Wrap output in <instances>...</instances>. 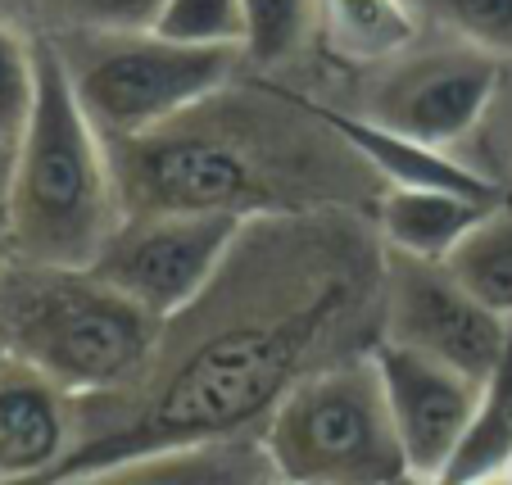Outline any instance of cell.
I'll list each match as a JSON object with an SVG mask.
<instances>
[{"mask_svg": "<svg viewBox=\"0 0 512 485\" xmlns=\"http://www.w3.org/2000/svg\"><path fill=\"white\" fill-rule=\"evenodd\" d=\"M354 291L358 282L349 263L331 259L327 272H318L313 286H300L295 300L236 313L223 327L204 331L182 359L159 372L150 395L127 418L96 436H82L50 476L87 472V467H105L132 454H155V449L209 445V440L263 431L281 395L304 372H313V354L349 313Z\"/></svg>", "mask_w": 512, "mask_h": 485, "instance_id": "cell-1", "label": "cell"}, {"mask_svg": "<svg viewBox=\"0 0 512 485\" xmlns=\"http://www.w3.org/2000/svg\"><path fill=\"white\" fill-rule=\"evenodd\" d=\"M10 241L19 259L87 268L127 218L109 141L87 118L64 50L37 41V105L14 146Z\"/></svg>", "mask_w": 512, "mask_h": 485, "instance_id": "cell-2", "label": "cell"}, {"mask_svg": "<svg viewBox=\"0 0 512 485\" xmlns=\"http://www.w3.org/2000/svg\"><path fill=\"white\" fill-rule=\"evenodd\" d=\"M0 336L14 359L73 399H100L145 377L164 322L127 300L96 268L10 259L0 263Z\"/></svg>", "mask_w": 512, "mask_h": 485, "instance_id": "cell-3", "label": "cell"}, {"mask_svg": "<svg viewBox=\"0 0 512 485\" xmlns=\"http://www.w3.org/2000/svg\"><path fill=\"white\" fill-rule=\"evenodd\" d=\"M263 449L295 485H404V449L372 354L304 372L263 422Z\"/></svg>", "mask_w": 512, "mask_h": 485, "instance_id": "cell-4", "label": "cell"}, {"mask_svg": "<svg viewBox=\"0 0 512 485\" xmlns=\"http://www.w3.org/2000/svg\"><path fill=\"white\" fill-rule=\"evenodd\" d=\"M87 118L109 146L136 141L223 96L245 50L182 46L150 28H87L59 46Z\"/></svg>", "mask_w": 512, "mask_h": 485, "instance_id": "cell-5", "label": "cell"}, {"mask_svg": "<svg viewBox=\"0 0 512 485\" xmlns=\"http://www.w3.org/2000/svg\"><path fill=\"white\" fill-rule=\"evenodd\" d=\"M127 214L155 209H209L259 218L281 209L277 173L245 132L200 123V109L136 141L109 146Z\"/></svg>", "mask_w": 512, "mask_h": 485, "instance_id": "cell-6", "label": "cell"}, {"mask_svg": "<svg viewBox=\"0 0 512 485\" xmlns=\"http://www.w3.org/2000/svg\"><path fill=\"white\" fill-rule=\"evenodd\" d=\"M250 223L254 218L245 214H209V209L127 214L91 268L168 327L213 291L232 254L241 250Z\"/></svg>", "mask_w": 512, "mask_h": 485, "instance_id": "cell-7", "label": "cell"}, {"mask_svg": "<svg viewBox=\"0 0 512 485\" xmlns=\"http://www.w3.org/2000/svg\"><path fill=\"white\" fill-rule=\"evenodd\" d=\"M386 340L422 350L481 381L499 363L512 318L481 304L449 263L386 250Z\"/></svg>", "mask_w": 512, "mask_h": 485, "instance_id": "cell-8", "label": "cell"}, {"mask_svg": "<svg viewBox=\"0 0 512 485\" xmlns=\"http://www.w3.org/2000/svg\"><path fill=\"white\" fill-rule=\"evenodd\" d=\"M503 82V59L485 50L454 41L422 55H399L386 64L368 91L363 114L395 127L404 136H417L426 146H458L467 132L485 118Z\"/></svg>", "mask_w": 512, "mask_h": 485, "instance_id": "cell-9", "label": "cell"}, {"mask_svg": "<svg viewBox=\"0 0 512 485\" xmlns=\"http://www.w3.org/2000/svg\"><path fill=\"white\" fill-rule=\"evenodd\" d=\"M368 354L381 377V390H386L408 481H440L472 427L481 381L386 336Z\"/></svg>", "mask_w": 512, "mask_h": 485, "instance_id": "cell-10", "label": "cell"}, {"mask_svg": "<svg viewBox=\"0 0 512 485\" xmlns=\"http://www.w3.org/2000/svg\"><path fill=\"white\" fill-rule=\"evenodd\" d=\"M78 404L23 359L0 363V485L46 481L78 445Z\"/></svg>", "mask_w": 512, "mask_h": 485, "instance_id": "cell-11", "label": "cell"}, {"mask_svg": "<svg viewBox=\"0 0 512 485\" xmlns=\"http://www.w3.org/2000/svg\"><path fill=\"white\" fill-rule=\"evenodd\" d=\"M300 105L336 136L349 155L363 159L386 186H431V191H458V195H476V200H490V204L503 200V186L494 177L476 173L472 164L454 159L449 150L426 146L417 136L395 132V127L377 123L368 114H340V109L309 105V100H300Z\"/></svg>", "mask_w": 512, "mask_h": 485, "instance_id": "cell-12", "label": "cell"}, {"mask_svg": "<svg viewBox=\"0 0 512 485\" xmlns=\"http://www.w3.org/2000/svg\"><path fill=\"white\" fill-rule=\"evenodd\" d=\"M277 476L263 436H227L209 445L155 449V454H132L87 472L50 476L32 485H263Z\"/></svg>", "mask_w": 512, "mask_h": 485, "instance_id": "cell-13", "label": "cell"}, {"mask_svg": "<svg viewBox=\"0 0 512 485\" xmlns=\"http://www.w3.org/2000/svg\"><path fill=\"white\" fill-rule=\"evenodd\" d=\"M503 204V200H499ZM490 200L458 191H431V186H386L377 204V223L386 250L413 254V259L445 263L467 232L490 214Z\"/></svg>", "mask_w": 512, "mask_h": 485, "instance_id": "cell-14", "label": "cell"}, {"mask_svg": "<svg viewBox=\"0 0 512 485\" xmlns=\"http://www.w3.org/2000/svg\"><path fill=\"white\" fill-rule=\"evenodd\" d=\"M318 23L327 46L349 64H390L422 32L413 0H318Z\"/></svg>", "mask_w": 512, "mask_h": 485, "instance_id": "cell-15", "label": "cell"}, {"mask_svg": "<svg viewBox=\"0 0 512 485\" xmlns=\"http://www.w3.org/2000/svg\"><path fill=\"white\" fill-rule=\"evenodd\" d=\"M512 458V327L503 340V354L490 372L481 377L476 413L458 445L449 472L440 476L445 485H472V481H499Z\"/></svg>", "mask_w": 512, "mask_h": 485, "instance_id": "cell-16", "label": "cell"}, {"mask_svg": "<svg viewBox=\"0 0 512 485\" xmlns=\"http://www.w3.org/2000/svg\"><path fill=\"white\" fill-rule=\"evenodd\" d=\"M445 263L476 300L512 318V204H494Z\"/></svg>", "mask_w": 512, "mask_h": 485, "instance_id": "cell-17", "label": "cell"}, {"mask_svg": "<svg viewBox=\"0 0 512 485\" xmlns=\"http://www.w3.org/2000/svg\"><path fill=\"white\" fill-rule=\"evenodd\" d=\"M145 28L182 46L245 50V5L241 0H159Z\"/></svg>", "mask_w": 512, "mask_h": 485, "instance_id": "cell-18", "label": "cell"}, {"mask_svg": "<svg viewBox=\"0 0 512 485\" xmlns=\"http://www.w3.org/2000/svg\"><path fill=\"white\" fill-rule=\"evenodd\" d=\"M413 10L440 23L454 41H467L503 64L512 59V0H413Z\"/></svg>", "mask_w": 512, "mask_h": 485, "instance_id": "cell-19", "label": "cell"}, {"mask_svg": "<svg viewBox=\"0 0 512 485\" xmlns=\"http://www.w3.org/2000/svg\"><path fill=\"white\" fill-rule=\"evenodd\" d=\"M245 5V55L254 64H281L304 46L318 23V0H241Z\"/></svg>", "mask_w": 512, "mask_h": 485, "instance_id": "cell-20", "label": "cell"}, {"mask_svg": "<svg viewBox=\"0 0 512 485\" xmlns=\"http://www.w3.org/2000/svg\"><path fill=\"white\" fill-rule=\"evenodd\" d=\"M37 105V46L0 19V146H19Z\"/></svg>", "mask_w": 512, "mask_h": 485, "instance_id": "cell-21", "label": "cell"}, {"mask_svg": "<svg viewBox=\"0 0 512 485\" xmlns=\"http://www.w3.org/2000/svg\"><path fill=\"white\" fill-rule=\"evenodd\" d=\"M87 28H145L159 0H64Z\"/></svg>", "mask_w": 512, "mask_h": 485, "instance_id": "cell-22", "label": "cell"}, {"mask_svg": "<svg viewBox=\"0 0 512 485\" xmlns=\"http://www.w3.org/2000/svg\"><path fill=\"white\" fill-rule=\"evenodd\" d=\"M14 254V241H10V214H5V200H0V263Z\"/></svg>", "mask_w": 512, "mask_h": 485, "instance_id": "cell-23", "label": "cell"}, {"mask_svg": "<svg viewBox=\"0 0 512 485\" xmlns=\"http://www.w3.org/2000/svg\"><path fill=\"white\" fill-rule=\"evenodd\" d=\"M10 168H14V150L0 146V200H5V191H10Z\"/></svg>", "mask_w": 512, "mask_h": 485, "instance_id": "cell-24", "label": "cell"}, {"mask_svg": "<svg viewBox=\"0 0 512 485\" xmlns=\"http://www.w3.org/2000/svg\"><path fill=\"white\" fill-rule=\"evenodd\" d=\"M404 485H445V481H404ZM472 485H503V481H472Z\"/></svg>", "mask_w": 512, "mask_h": 485, "instance_id": "cell-25", "label": "cell"}, {"mask_svg": "<svg viewBox=\"0 0 512 485\" xmlns=\"http://www.w3.org/2000/svg\"><path fill=\"white\" fill-rule=\"evenodd\" d=\"M499 481H503V485H512V458H508V472H503V476H499Z\"/></svg>", "mask_w": 512, "mask_h": 485, "instance_id": "cell-26", "label": "cell"}, {"mask_svg": "<svg viewBox=\"0 0 512 485\" xmlns=\"http://www.w3.org/2000/svg\"><path fill=\"white\" fill-rule=\"evenodd\" d=\"M5 359H10V350H5V336H0V363H5Z\"/></svg>", "mask_w": 512, "mask_h": 485, "instance_id": "cell-27", "label": "cell"}, {"mask_svg": "<svg viewBox=\"0 0 512 485\" xmlns=\"http://www.w3.org/2000/svg\"><path fill=\"white\" fill-rule=\"evenodd\" d=\"M263 485H295V481H281V476H272V481H263Z\"/></svg>", "mask_w": 512, "mask_h": 485, "instance_id": "cell-28", "label": "cell"}]
</instances>
